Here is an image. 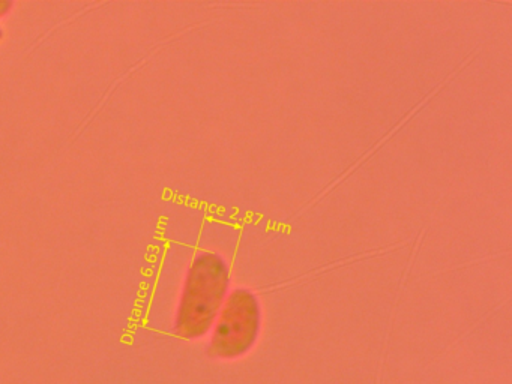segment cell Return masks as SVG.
<instances>
[{"mask_svg": "<svg viewBox=\"0 0 512 384\" xmlns=\"http://www.w3.org/2000/svg\"><path fill=\"white\" fill-rule=\"evenodd\" d=\"M229 284L227 261L217 252H199L185 276L173 326L175 335L184 339L205 336L226 302Z\"/></svg>", "mask_w": 512, "mask_h": 384, "instance_id": "6da1fadb", "label": "cell"}, {"mask_svg": "<svg viewBox=\"0 0 512 384\" xmlns=\"http://www.w3.org/2000/svg\"><path fill=\"white\" fill-rule=\"evenodd\" d=\"M208 354L214 359H235L247 353L260 332L262 309L256 294L235 288L217 317Z\"/></svg>", "mask_w": 512, "mask_h": 384, "instance_id": "7a4b0ae2", "label": "cell"}, {"mask_svg": "<svg viewBox=\"0 0 512 384\" xmlns=\"http://www.w3.org/2000/svg\"><path fill=\"white\" fill-rule=\"evenodd\" d=\"M13 8L14 3L10 2V0H0V18L7 17Z\"/></svg>", "mask_w": 512, "mask_h": 384, "instance_id": "3957f363", "label": "cell"}, {"mask_svg": "<svg viewBox=\"0 0 512 384\" xmlns=\"http://www.w3.org/2000/svg\"><path fill=\"white\" fill-rule=\"evenodd\" d=\"M4 38V30L0 27V39Z\"/></svg>", "mask_w": 512, "mask_h": 384, "instance_id": "277c9868", "label": "cell"}]
</instances>
